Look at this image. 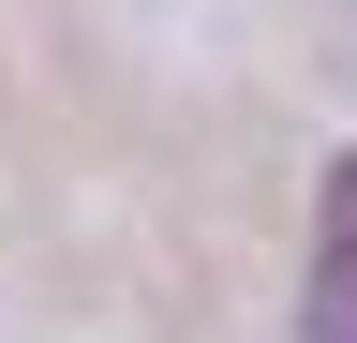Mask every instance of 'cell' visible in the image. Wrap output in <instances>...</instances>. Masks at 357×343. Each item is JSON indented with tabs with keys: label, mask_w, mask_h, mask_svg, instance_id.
Returning a JSON list of instances; mask_svg holds the SVG:
<instances>
[{
	"label": "cell",
	"mask_w": 357,
	"mask_h": 343,
	"mask_svg": "<svg viewBox=\"0 0 357 343\" xmlns=\"http://www.w3.org/2000/svg\"><path fill=\"white\" fill-rule=\"evenodd\" d=\"M312 343H357V149L328 164V209H312V284H298Z\"/></svg>",
	"instance_id": "obj_1"
}]
</instances>
